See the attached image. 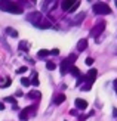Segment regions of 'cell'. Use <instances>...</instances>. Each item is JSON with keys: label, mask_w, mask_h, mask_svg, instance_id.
<instances>
[{"label": "cell", "mask_w": 117, "mask_h": 121, "mask_svg": "<svg viewBox=\"0 0 117 121\" xmlns=\"http://www.w3.org/2000/svg\"><path fill=\"white\" fill-rule=\"evenodd\" d=\"M104 28H105V24L104 22H99L98 25H95L94 28L90 30V35H94V37H98L102 31H104Z\"/></svg>", "instance_id": "4"}, {"label": "cell", "mask_w": 117, "mask_h": 121, "mask_svg": "<svg viewBox=\"0 0 117 121\" xmlns=\"http://www.w3.org/2000/svg\"><path fill=\"white\" fill-rule=\"evenodd\" d=\"M0 10L3 12H9V13H15V15H19L24 12L22 6L19 3H15V2H0Z\"/></svg>", "instance_id": "2"}, {"label": "cell", "mask_w": 117, "mask_h": 121, "mask_svg": "<svg viewBox=\"0 0 117 121\" xmlns=\"http://www.w3.org/2000/svg\"><path fill=\"white\" fill-rule=\"evenodd\" d=\"M74 105H76V108L77 109H86V108H88V102H86L84 99H76L74 100Z\"/></svg>", "instance_id": "7"}, {"label": "cell", "mask_w": 117, "mask_h": 121, "mask_svg": "<svg viewBox=\"0 0 117 121\" xmlns=\"http://www.w3.org/2000/svg\"><path fill=\"white\" fill-rule=\"evenodd\" d=\"M40 96H42V93L37 92V90H31V92L28 93V98H31V99H39Z\"/></svg>", "instance_id": "11"}, {"label": "cell", "mask_w": 117, "mask_h": 121, "mask_svg": "<svg viewBox=\"0 0 117 121\" xmlns=\"http://www.w3.org/2000/svg\"><path fill=\"white\" fill-rule=\"evenodd\" d=\"M51 53H52V55H59V49H52Z\"/></svg>", "instance_id": "27"}, {"label": "cell", "mask_w": 117, "mask_h": 121, "mask_svg": "<svg viewBox=\"0 0 117 121\" xmlns=\"http://www.w3.org/2000/svg\"><path fill=\"white\" fill-rule=\"evenodd\" d=\"M31 83H33V86H39V75H37L36 71H33V80H31Z\"/></svg>", "instance_id": "15"}, {"label": "cell", "mask_w": 117, "mask_h": 121, "mask_svg": "<svg viewBox=\"0 0 117 121\" xmlns=\"http://www.w3.org/2000/svg\"><path fill=\"white\" fill-rule=\"evenodd\" d=\"M27 49H28V44L24 43V41H21V43H19V50L21 52H27Z\"/></svg>", "instance_id": "18"}, {"label": "cell", "mask_w": 117, "mask_h": 121, "mask_svg": "<svg viewBox=\"0 0 117 121\" xmlns=\"http://www.w3.org/2000/svg\"><path fill=\"white\" fill-rule=\"evenodd\" d=\"M94 12L96 15H110L111 13V9L107 3H96L94 4Z\"/></svg>", "instance_id": "3"}, {"label": "cell", "mask_w": 117, "mask_h": 121, "mask_svg": "<svg viewBox=\"0 0 117 121\" xmlns=\"http://www.w3.org/2000/svg\"><path fill=\"white\" fill-rule=\"evenodd\" d=\"M49 55H51V50H46V49H42V50L37 52V56H39V58H46V56H49Z\"/></svg>", "instance_id": "12"}, {"label": "cell", "mask_w": 117, "mask_h": 121, "mask_svg": "<svg viewBox=\"0 0 117 121\" xmlns=\"http://www.w3.org/2000/svg\"><path fill=\"white\" fill-rule=\"evenodd\" d=\"M79 6H80V2H79V0H77V2H76L74 4H73V8L70 9V13H71V12H74V10H76V9L79 8Z\"/></svg>", "instance_id": "23"}, {"label": "cell", "mask_w": 117, "mask_h": 121, "mask_svg": "<svg viewBox=\"0 0 117 121\" xmlns=\"http://www.w3.org/2000/svg\"><path fill=\"white\" fill-rule=\"evenodd\" d=\"M70 114H71V115H77V111L73 109V111H70Z\"/></svg>", "instance_id": "30"}, {"label": "cell", "mask_w": 117, "mask_h": 121, "mask_svg": "<svg viewBox=\"0 0 117 121\" xmlns=\"http://www.w3.org/2000/svg\"><path fill=\"white\" fill-rule=\"evenodd\" d=\"M90 89H92V84H84V86L82 87V90H86V92H89Z\"/></svg>", "instance_id": "24"}, {"label": "cell", "mask_w": 117, "mask_h": 121, "mask_svg": "<svg viewBox=\"0 0 117 121\" xmlns=\"http://www.w3.org/2000/svg\"><path fill=\"white\" fill-rule=\"evenodd\" d=\"M5 100H6V102H10V104H14V105H16V99H15V98H12V96H8V98H5Z\"/></svg>", "instance_id": "21"}, {"label": "cell", "mask_w": 117, "mask_h": 121, "mask_svg": "<svg viewBox=\"0 0 117 121\" xmlns=\"http://www.w3.org/2000/svg\"><path fill=\"white\" fill-rule=\"evenodd\" d=\"M27 69H28V68H27L25 65H24V66H21V68H18V69H16V74H22V72H27Z\"/></svg>", "instance_id": "22"}, {"label": "cell", "mask_w": 117, "mask_h": 121, "mask_svg": "<svg viewBox=\"0 0 117 121\" xmlns=\"http://www.w3.org/2000/svg\"><path fill=\"white\" fill-rule=\"evenodd\" d=\"M88 117H89V115H80V117H79V120H80V121H84Z\"/></svg>", "instance_id": "28"}, {"label": "cell", "mask_w": 117, "mask_h": 121, "mask_svg": "<svg viewBox=\"0 0 117 121\" xmlns=\"http://www.w3.org/2000/svg\"><path fill=\"white\" fill-rule=\"evenodd\" d=\"M6 33H8L9 35H12V37H18V31H15V30H14V28H10V27L6 28Z\"/></svg>", "instance_id": "16"}, {"label": "cell", "mask_w": 117, "mask_h": 121, "mask_svg": "<svg viewBox=\"0 0 117 121\" xmlns=\"http://www.w3.org/2000/svg\"><path fill=\"white\" fill-rule=\"evenodd\" d=\"M70 72H71V74L74 75V77H80V69L77 68V66H74V65H73L71 68H70Z\"/></svg>", "instance_id": "13"}, {"label": "cell", "mask_w": 117, "mask_h": 121, "mask_svg": "<svg viewBox=\"0 0 117 121\" xmlns=\"http://www.w3.org/2000/svg\"><path fill=\"white\" fill-rule=\"evenodd\" d=\"M86 47H88V40H86V39H82V40L77 43V50H84Z\"/></svg>", "instance_id": "9"}, {"label": "cell", "mask_w": 117, "mask_h": 121, "mask_svg": "<svg viewBox=\"0 0 117 121\" xmlns=\"http://www.w3.org/2000/svg\"><path fill=\"white\" fill-rule=\"evenodd\" d=\"M76 59H77V55H76V53H73V55H68V58H67V60H68L70 64H73Z\"/></svg>", "instance_id": "19"}, {"label": "cell", "mask_w": 117, "mask_h": 121, "mask_svg": "<svg viewBox=\"0 0 117 121\" xmlns=\"http://www.w3.org/2000/svg\"><path fill=\"white\" fill-rule=\"evenodd\" d=\"M9 86H10V78H8V80H6V83L3 84L2 87H9Z\"/></svg>", "instance_id": "26"}, {"label": "cell", "mask_w": 117, "mask_h": 121, "mask_svg": "<svg viewBox=\"0 0 117 121\" xmlns=\"http://www.w3.org/2000/svg\"><path fill=\"white\" fill-rule=\"evenodd\" d=\"M76 2H71V0H64V2H61V8H62L64 10H68L70 12V9L73 8V4H74Z\"/></svg>", "instance_id": "8"}, {"label": "cell", "mask_w": 117, "mask_h": 121, "mask_svg": "<svg viewBox=\"0 0 117 121\" xmlns=\"http://www.w3.org/2000/svg\"><path fill=\"white\" fill-rule=\"evenodd\" d=\"M71 64L68 62V60H62V62H61V66H59V69H61V74H62V75H65V74H68V72H70V68H71Z\"/></svg>", "instance_id": "6"}, {"label": "cell", "mask_w": 117, "mask_h": 121, "mask_svg": "<svg viewBox=\"0 0 117 121\" xmlns=\"http://www.w3.org/2000/svg\"><path fill=\"white\" fill-rule=\"evenodd\" d=\"M113 114H114V117L117 118V109H116V108H114V109H113Z\"/></svg>", "instance_id": "31"}, {"label": "cell", "mask_w": 117, "mask_h": 121, "mask_svg": "<svg viewBox=\"0 0 117 121\" xmlns=\"http://www.w3.org/2000/svg\"><path fill=\"white\" fill-rule=\"evenodd\" d=\"M5 109V104H3V102H0V111H3Z\"/></svg>", "instance_id": "29"}, {"label": "cell", "mask_w": 117, "mask_h": 121, "mask_svg": "<svg viewBox=\"0 0 117 121\" xmlns=\"http://www.w3.org/2000/svg\"><path fill=\"white\" fill-rule=\"evenodd\" d=\"M92 64H94V58H86V65H92Z\"/></svg>", "instance_id": "25"}, {"label": "cell", "mask_w": 117, "mask_h": 121, "mask_svg": "<svg viewBox=\"0 0 117 121\" xmlns=\"http://www.w3.org/2000/svg\"><path fill=\"white\" fill-rule=\"evenodd\" d=\"M96 75H98V71L95 68H92V69H89L88 75H84V80L88 81V84H92V83H94V80L96 78Z\"/></svg>", "instance_id": "5"}, {"label": "cell", "mask_w": 117, "mask_h": 121, "mask_svg": "<svg viewBox=\"0 0 117 121\" xmlns=\"http://www.w3.org/2000/svg\"><path fill=\"white\" fill-rule=\"evenodd\" d=\"M116 6H117V2H116Z\"/></svg>", "instance_id": "33"}, {"label": "cell", "mask_w": 117, "mask_h": 121, "mask_svg": "<svg viewBox=\"0 0 117 121\" xmlns=\"http://www.w3.org/2000/svg\"><path fill=\"white\" fill-rule=\"evenodd\" d=\"M24 112H25L27 115L30 117V115H31V114H34V112H36V106H27L25 109H24Z\"/></svg>", "instance_id": "14"}, {"label": "cell", "mask_w": 117, "mask_h": 121, "mask_svg": "<svg viewBox=\"0 0 117 121\" xmlns=\"http://www.w3.org/2000/svg\"><path fill=\"white\" fill-rule=\"evenodd\" d=\"M27 19L33 24V25L39 27V28H51V21L45 18L40 12H31L27 15Z\"/></svg>", "instance_id": "1"}, {"label": "cell", "mask_w": 117, "mask_h": 121, "mask_svg": "<svg viewBox=\"0 0 117 121\" xmlns=\"http://www.w3.org/2000/svg\"><path fill=\"white\" fill-rule=\"evenodd\" d=\"M21 84L24 87H27V86H30V84H31V81L28 80V78H21Z\"/></svg>", "instance_id": "20"}, {"label": "cell", "mask_w": 117, "mask_h": 121, "mask_svg": "<svg viewBox=\"0 0 117 121\" xmlns=\"http://www.w3.org/2000/svg\"><path fill=\"white\" fill-rule=\"evenodd\" d=\"M114 89H116V92H117V80L114 81Z\"/></svg>", "instance_id": "32"}, {"label": "cell", "mask_w": 117, "mask_h": 121, "mask_svg": "<svg viewBox=\"0 0 117 121\" xmlns=\"http://www.w3.org/2000/svg\"><path fill=\"white\" fill-rule=\"evenodd\" d=\"M64 100H65V95L64 93H58L56 96H55V104L56 105H61Z\"/></svg>", "instance_id": "10"}, {"label": "cell", "mask_w": 117, "mask_h": 121, "mask_svg": "<svg viewBox=\"0 0 117 121\" xmlns=\"http://www.w3.org/2000/svg\"><path fill=\"white\" fill-rule=\"evenodd\" d=\"M46 68H47L49 71H53L55 68H56V64H55V62H47V64H46Z\"/></svg>", "instance_id": "17"}]
</instances>
